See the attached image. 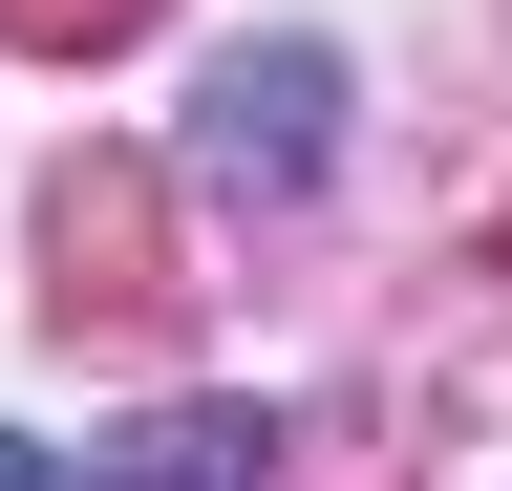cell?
Wrapping results in <instances>:
<instances>
[{
    "label": "cell",
    "mask_w": 512,
    "mask_h": 491,
    "mask_svg": "<svg viewBox=\"0 0 512 491\" xmlns=\"http://www.w3.org/2000/svg\"><path fill=\"white\" fill-rule=\"evenodd\" d=\"M320 107H342L320 43H235L214 107H192V171H214V193H299V171H320Z\"/></svg>",
    "instance_id": "obj_1"
},
{
    "label": "cell",
    "mask_w": 512,
    "mask_h": 491,
    "mask_svg": "<svg viewBox=\"0 0 512 491\" xmlns=\"http://www.w3.org/2000/svg\"><path fill=\"white\" fill-rule=\"evenodd\" d=\"M0 491H64V470H43V449H22V427H0Z\"/></svg>",
    "instance_id": "obj_2"
}]
</instances>
